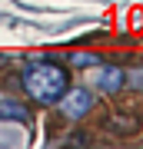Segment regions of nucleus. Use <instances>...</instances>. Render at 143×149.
I'll list each match as a JSON object with an SVG mask.
<instances>
[{"label": "nucleus", "instance_id": "3", "mask_svg": "<svg viewBox=\"0 0 143 149\" xmlns=\"http://www.w3.org/2000/svg\"><path fill=\"white\" fill-rule=\"evenodd\" d=\"M97 86H100L103 93H120V90H123V70H120V66H106V70H100Z\"/></svg>", "mask_w": 143, "mask_h": 149}, {"label": "nucleus", "instance_id": "2", "mask_svg": "<svg viewBox=\"0 0 143 149\" xmlns=\"http://www.w3.org/2000/svg\"><path fill=\"white\" fill-rule=\"evenodd\" d=\"M60 113H63L67 119H80V116H87L90 113V106H93V96L87 93V90H63V96H60Z\"/></svg>", "mask_w": 143, "mask_h": 149}, {"label": "nucleus", "instance_id": "1", "mask_svg": "<svg viewBox=\"0 0 143 149\" xmlns=\"http://www.w3.org/2000/svg\"><path fill=\"white\" fill-rule=\"evenodd\" d=\"M23 90L33 103L40 106H53V103L63 96V90L70 86V76L63 66L57 63H47V60H37V63H27L23 66Z\"/></svg>", "mask_w": 143, "mask_h": 149}, {"label": "nucleus", "instance_id": "5", "mask_svg": "<svg viewBox=\"0 0 143 149\" xmlns=\"http://www.w3.org/2000/svg\"><path fill=\"white\" fill-rule=\"evenodd\" d=\"M73 66H97V56H87V53H77L73 60H70Z\"/></svg>", "mask_w": 143, "mask_h": 149}, {"label": "nucleus", "instance_id": "4", "mask_svg": "<svg viewBox=\"0 0 143 149\" xmlns=\"http://www.w3.org/2000/svg\"><path fill=\"white\" fill-rule=\"evenodd\" d=\"M0 119H20V123H27L30 119V113H27V106L23 103H17V100H0Z\"/></svg>", "mask_w": 143, "mask_h": 149}]
</instances>
